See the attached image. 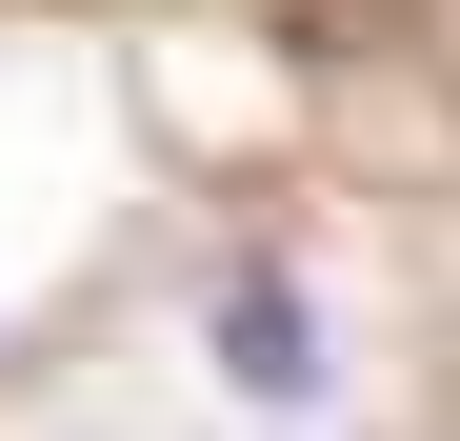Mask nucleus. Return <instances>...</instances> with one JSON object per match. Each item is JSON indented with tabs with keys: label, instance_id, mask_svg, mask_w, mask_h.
Returning <instances> with one entry per match:
<instances>
[{
	"label": "nucleus",
	"instance_id": "1",
	"mask_svg": "<svg viewBox=\"0 0 460 441\" xmlns=\"http://www.w3.org/2000/svg\"><path fill=\"white\" fill-rule=\"evenodd\" d=\"M200 361H220L241 401H321V382H341V321L300 302L280 261H241V281H220V321H200Z\"/></svg>",
	"mask_w": 460,
	"mask_h": 441
}]
</instances>
